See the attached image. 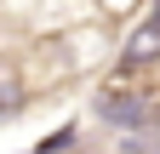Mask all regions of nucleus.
Wrapping results in <instances>:
<instances>
[{"mask_svg": "<svg viewBox=\"0 0 160 154\" xmlns=\"http://www.w3.org/2000/svg\"><path fill=\"white\" fill-rule=\"evenodd\" d=\"M154 57H160V17H149V23H137V29H132L126 51H120V69L137 74V69H149Z\"/></svg>", "mask_w": 160, "mask_h": 154, "instance_id": "f03ea898", "label": "nucleus"}, {"mask_svg": "<svg viewBox=\"0 0 160 154\" xmlns=\"http://www.w3.org/2000/svg\"><path fill=\"white\" fill-rule=\"evenodd\" d=\"M149 17H160V0H149Z\"/></svg>", "mask_w": 160, "mask_h": 154, "instance_id": "7ed1b4c3", "label": "nucleus"}, {"mask_svg": "<svg viewBox=\"0 0 160 154\" xmlns=\"http://www.w3.org/2000/svg\"><path fill=\"white\" fill-rule=\"evenodd\" d=\"M92 114L109 131H120V137H143V131L154 126V97L143 86H109V91H97Z\"/></svg>", "mask_w": 160, "mask_h": 154, "instance_id": "f257e3e1", "label": "nucleus"}]
</instances>
